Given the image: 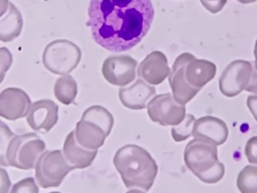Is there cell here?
<instances>
[{
	"label": "cell",
	"instance_id": "cell-5",
	"mask_svg": "<svg viewBox=\"0 0 257 193\" xmlns=\"http://www.w3.org/2000/svg\"><path fill=\"white\" fill-rule=\"evenodd\" d=\"M219 89L225 96L233 98L242 90L257 93V70L249 61L237 60L225 67L219 78Z\"/></svg>",
	"mask_w": 257,
	"mask_h": 193
},
{
	"label": "cell",
	"instance_id": "cell-21",
	"mask_svg": "<svg viewBox=\"0 0 257 193\" xmlns=\"http://www.w3.org/2000/svg\"><path fill=\"white\" fill-rule=\"evenodd\" d=\"M82 120L95 123L105 131L109 136L114 125V119L112 114L102 106H93L84 111Z\"/></svg>",
	"mask_w": 257,
	"mask_h": 193
},
{
	"label": "cell",
	"instance_id": "cell-8",
	"mask_svg": "<svg viewBox=\"0 0 257 193\" xmlns=\"http://www.w3.org/2000/svg\"><path fill=\"white\" fill-rule=\"evenodd\" d=\"M148 113L153 122L163 127L176 126L185 120L186 108L167 93L155 96L148 104Z\"/></svg>",
	"mask_w": 257,
	"mask_h": 193
},
{
	"label": "cell",
	"instance_id": "cell-3",
	"mask_svg": "<svg viewBox=\"0 0 257 193\" xmlns=\"http://www.w3.org/2000/svg\"><path fill=\"white\" fill-rule=\"evenodd\" d=\"M45 142L35 133L15 135L1 123V165L29 170L45 152Z\"/></svg>",
	"mask_w": 257,
	"mask_h": 193
},
{
	"label": "cell",
	"instance_id": "cell-25",
	"mask_svg": "<svg viewBox=\"0 0 257 193\" xmlns=\"http://www.w3.org/2000/svg\"><path fill=\"white\" fill-rule=\"evenodd\" d=\"M245 155L249 163L257 165V136L251 137L246 143Z\"/></svg>",
	"mask_w": 257,
	"mask_h": 193
},
{
	"label": "cell",
	"instance_id": "cell-18",
	"mask_svg": "<svg viewBox=\"0 0 257 193\" xmlns=\"http://www.w3.org/2000/svg\"><path fill=\"white\" fill-rule=\"evenodd\" d=\"M75 135L77 142L88 150H97L102 147L108 136L101 126L85 120L77 123Z\"/></svg>",
	"mask_w": 257,
	"mask_h": 193
},
{
	"label": "cell",
	"instance_id": "cell-15",
	"mask_svg": "<svg viewBox=\"0 0 257 193\" xmlns=\"http://www.w3.org/2000/svg\"><path fill=\"white\" fill-rule=\"evenodd\" d=\"M156 89L144 80L137 79L129 87L120 88L119 99L126 108L130 110H144L150 99L155 95Z\"/></svg>",
	"mask_w": 257,
	"mask_h": 193
},
{
	"label": "cell",
	"instance_id": "cell-14",
	"mask_svg": "<svg viewBox=\"0 0 257 193\" xmlns=\"http://www.w3.org/2000/svg\"><path fill=\"white\" fill-rule=\"evenodd\" d=\"M228 136L227 125L217 117H203L194 122L192 136L195 139H203L221 146L226 142Z\"/></svg>",
	"mask_w": 257,
	"mask_h": 193
},
{
	"label": "cell",
	"instance_id": "cell-17",
	"mask_svg": "<svg viewBox=\"0 0 257 193\" xmlns=\"http://www.w3.org/2000/svg\"><path fill=\"white\" fill-rule=\"evenodd\" d=\"M217 72V67L212 62L192 57L185 69L187 82L192 87L200 89L211 82Z\"/></svg>",
	"mask_w": 257,
	"mask_h": 193
},
{
	"label": "cell",
	"instance_id": "cell-1",
	"mask_svg": "<svg viewBox=\"0 0 257 193\" xmlns=\"http://www.w3.org/2000/svg\"><path fill=\"white\" fill-rule=\"evenodd\" d=\"M86 26L97 45L112 52L130 50L148 34L155 18L151 0H90Z\"/></svg>",
	"mask_w": 257,
	"mask_h": 193
},
{
	"label": "cell",
	"instance_id": "cell-24",
	"mask_svg": "<svg viewBox=\"0 0 257 193\" xmlns=\"http://www.w3.org/2000/svg\"><path fill=\"white\" fill-rule=\"evenodd\" d=\"M39 188L36 184L34 179L32 177L21 180L15 184L12 188V192H38Z\"/></svg>",
	"mask_w": 257,
	"mask_h": 193
},
{
	"label": "cell",
	"instance_id": "cell-7",
	"mask_svg": "<svg viewBox=\"0 0 257 193\" xmlns=\"http://www.w3.org/2000/svg\"><path fill=\"white\" fill-rule=\"evenodd\" d=\"M73 169H75L67 162L63 151H45L36 163V180L43 188L59 187Z\"/></svg>",
	"mask_w": 257,
	"mask_h": 193
},
{
	"label": "cell",
	"instance_id": "cell-20",
	"mask_svg": "<svg viewBox=\"0 0 257 193\" xmlns=\"http://www.w3.org/2000/svg\"><path fill=\"white\" fill-rule=\"evenodd\" d=\"M56 99L64 105H71L78 94V84L71 75H64L58 78L54 85Z\"/></svg>",
	"mask_w": 257,
	"mask_h": 193
},
{
	"label": "cell",
	"instance_id": "cell-4",
	"mask_svg": "<svg viewBox=\"0 0 257 193\" xmlns=\"http://www.w3.org/2000/svg\"><path fill=\"white\" fill-rule=\"evenodd\" d=\"M187 167L206 184H215L225 174V166L218 161V149L214 143L195 139L187 144L184 153Z\"/></svg>",
	"mask_w": 257,
	"mask_h": 193
},
{
	"label": "cell",
	"instance_id": "cell-9",
	"mask_svg": "<svg viewBox=\"0 0 257 193\" xmlns=\"http://www.w3.org/2000/svg\"><path fill=\"white\" fill-rule=\"evenodd\" d=\"M194 56L188 52L180 55L174 61L169 75V82L173 91V96L176 102L183 106L189 103L200 90L189 85L185 76L187 64Z\"/></svg>",
	"mask_w": 257,
	"mask_h": 193
},
{
	"label": "cell",
	"instance_id": "cell-22",
	"mask_svg": "<svg viewBox=\"0 0 257 193\" xmlns=\"http://www.w3.org/2000/svg\"><path fill=\"white\" fill-rule=\"evenodd\" d=\"M237 185L240 192L257 193V166L247 165L240 171Z\"/></svg>",
	"mask_w": 257,
	"mask_h": 193
},
{
	"label": "cell",
	"instance_id": "cell-2",
	"mask_svg": "<svg viewBox=\"0 0 257 193\" xmlns=\"http://www.w3.org/2000/svg\"><path fill=\"white\" fill-rule=\"evenodd\" d=\"M113 164L130 191H149L159 170L150 153L137 145H125L119 148L114 156Z\"/></svg>",
	"mask_w": 257,
	"mask_h": 193
},
{
	"label": "cell",
	"instance_id": "cell-13",
	"mask_svg": "<svg viewBox=\"0 0 257 193\" xmlns=\"http://www.w3.org/2000/svg\"><path fill=\"white\" fill-rule=\"evenodd\" d=\"M170 74L167 58L160 51L150 53L139 66L138 76L151 85L162 83Z\"/></svg>",
	"mask_w": 257,
	"mask_h": 193
},
{
	"label": "cell",
	"instance_id": "cell-6",
	"mask_svg": "<svg viewBox=\"0 0 257 193\" xmlns=\"http://www.w3.org/2000/svg\"><path fill=\"white\" fill-rule=\"evenodd\" d=\"M82 52L76 44L67 40H56L45 47L42 56L48 71L59 75H67L80 63Z\"/></svg>",
	"mask_w": 257,
	"mask_h": 193
},
{
	"label": "cell",
	"instance_id": "cell-23",
	"mask_svg": "<svg viewBox=\"0 0 257 193\" xmlns=\"http://www.w3.org/2000/svg\"><path fill=\"white\" fill-rule=\"evenodd\" d=\"M196 118L192 114H187L185 120L172 128V136L174 141L182 142L192 136L194 122Z\"/></svg>",
	"mask_w": 257,
	"mask_h": 193
},
{
	"label": "cell",
	"instance_id": "cell-12",
	"mask_svg": "<svg viewBox=\"0 0 257 193\" xmlns=\"http://www.w3.org/2000/svg\"><path fill=\"white\" fill-rule=\"evenodd\" d=\"M59 106L52 100H40L33 103L27 116V123L36 132L47 133L59 120Z\"/></svg>",
	"mask_w": 257,
	"mask_h": 193
},
{
	"label": "cell",
	"instance_id": "cell-16",
	"mask_svg": "<svg viewBox=\"0 0 257 193\" xmlns=\"http://www.w3.org/2000/svg\"><path fill=\"white\" fill-rule=\"evenodd\" d=\"M67 162L75 169H86L93 163L97 154V150H88L77 142L75 131L66 138L63 149Z\"/></svg>",
	"mask_w": 257,
	"mask_h": 193
},
{
	"label": "cell",
	"instance_id": "cell-28",
	"mask_svg": "<svg viewBox=\"0 0 257 193\" xmlns=\"http://www.w3.org/2000/svg\"><path fill=\"white\" fill-rule=\"evenodd\" d=\"M240 4H251V3L256 2L257 0H237Z\"/></svg>",
	"mask_w": 257,
	"mask_h": 193
},
{
	"label": "cell",
	"instance_id": "cell-11",
	"mask_svg": "<svg viewBox=\"0 0 257 193\" xmlns=\"http://www.w3.org/2000/svg\"><path fill=\"white\" fill-rule=\"evenodd\" d=\"M31 100L19 88H7L0 94V116L8 121H16L28 116Z\"/></svg>",
	"mask_w": 257,
	"mask_h": 193
},
{
	"label": "cell",
	"instance_id": "cell-26",
	"mask_svg": "<svg viewBox=\"0 0 257 193\" xmlns=\"http://www.w3.org/2000/svg\"><path fill=\"white\" fill-rule=\"evenodd\" d=\"M206 9L211 14L221 12L227 3V0H199Z\"/></svg>",
	"mask_w": 257,
	"mask_h": 193
},
{
	"label": "cell",
	"instance_id": "cell-10",
	"mask_svg": "<svg viewBox=\"0 0 257 193\" xmlns=\"http://www.w3.org/2000/svg\"><path fill=\"white\" fill-rule=\"evenodd\" d=\"M137 63L130 56H109L103 63V76L112 85H128L136 78Z\"/></svg>",
	"mask_w": 257,
	"mask_h": 193
},
{
	"label": "cell",
	"instance_id": "cell-29",
	"mask_svg": "<svg viewBox=\"0 0 257 193\" xmlns=\"http://www.w3.org/2000/svg\"><path fill=\"white\" fill-rule=\"evenodd\" d=\"M254 55H255V67L257 70V40L255 41V49H254Z\"/></svg>",
	"mask_w": 257,
	"mask_h": 193
},
{
	"label": "cell",
	"instance_id": "cell-19",
	"mask_svg": "<svg viewBox=\"0 0 257 193\" xmlns=\"http://www.w3.org/2000/svg\"><path fill=\"white\" fill-rule=\"evenodd\" d=\"M23 25V19L19 11L14 4L9 3L8 14L4 15V19L1 18V41L9 42L19 37Z\"/></svg>",
	"mask_w": 257,
	"mask_h": 193
},
{
	"label": "cell",
	"instance_id": "cell-27",
	"mask_svg": "<svg viewBox=\"0 0 257 193\" xmlns=\"http://www.w3.org/2000/svg\"><path fill=\"white\" fill-rule=\"evenodd\" d=\"M247 106L257 122V95H250L247 99Z\"/></svg>",
	"mask_w": 257,
	"mask_h": 193
}]
</instances>
